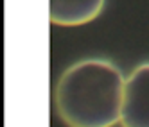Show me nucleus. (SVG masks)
Returning <instances> with one entry per match:
<instances>
[{
	"instance_id": "1",
	"label": "nucleus",
	"mask_w": 149,
	"mask_h": 127,
	"mask_svg": "<svg viewBox=\"0 0 149 127\" xmlns=\"http://www.w3.org/2000/svg\"><path fill=\"white\" fill-rule=\"evenodd\" d=\"M126 79L113 63L84 59L63 72L56 111L67 127H113L120 122Z\"/></svg>"
},
{
	"instance_id": "2",
	"label": "nucleus",
	"mask_w": 149,
	"mask_h": 127,
	"mask_svg": "<svg viewBox=\"0 0 149 127\" xmlns=\"http://www.w3.org/2000/svg\"><path fill=\"white\" fill-rule=\"evenodd\" d=\"M122 127H149V63L136 66L124 84Z\"/></svg>"
},
{
	"instance_id": "3",
	"label": "nucleus",
	"mask_w": 149,
	"mask_h": 127,
	"mask_svg": "<svg viewBox=\"0 0 149 127\" xmlns=\"http://www.w3.org/2000/svg\"><path fill=\"white\" fill-rule=\"evenodd\" d=\"M104 0H49V20L52 25L76 27L95 20Z\"/></svg>"
}]
</instances>
